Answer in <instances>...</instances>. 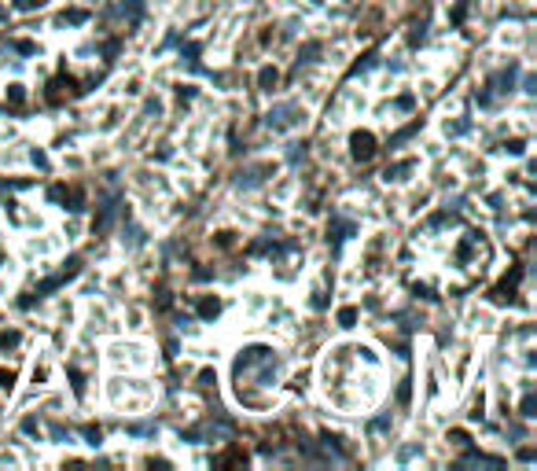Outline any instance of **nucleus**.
Here are the masks:
<instances>
[{
  "mask_svg": "<svg viewBox=\"0 0 537 471\" xmlns=\"http://www.w3.org/2000/svg\"><path fill=\"white\" fill-rule=\"evenodd\" d=\"M350 148H353V158H357V162H368V158L375 155V136H372V132H353Z\"/></svg>",
  "mask_w": 537,
  "mask_h": 471,
  "instance_id": "1",
  "label": "nucleus"
}]
</instances>
